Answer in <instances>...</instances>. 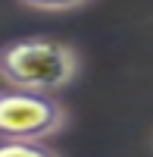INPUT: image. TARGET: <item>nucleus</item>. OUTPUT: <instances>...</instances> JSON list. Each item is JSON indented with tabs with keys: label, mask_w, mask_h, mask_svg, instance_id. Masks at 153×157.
Instances as JSON below:
<instances>
[{
	"label": "nucleus",
	"mask_w": 153,
	"mask_h": 157,
	"mask_svg": "<svg viewBox=\"0 0 153 157\" xmlns=\"http://www.w3.org/2000/svg\"><path fill=\"white\" fill-rule=\"evenodd\" d=\"M81 60L75 47L56 38H16L0 47V78L9 88L37 91V94H59L78 78Z\"/></svg>",
	"instance_id": "1"
},
{
	"label": "nucleus",
	"mask_w": 153,
	"mask_h": 157,
	"mask_svg": "<svg viewBox=\"0 0 153 157\" xmlns=\"http://www.w3.org/2000/svg\"><path fill=\"white\" fill-rule=\"evenodd\" d=\"M69 123V110L53 94L37 91H0V138L47 141L59 135Z\"/></svg>",
	"instance_id": "2"
},
{
	"label": "nucleus",
	"mask_w": 153,
	"mask_h": 157,
	"mask_svg": "<svg viewBox=\"0 0 153 157\" xmlns=\"http://www.w3.org/2000/svg\"><path fill=\"white\" fill-rule=\"evenodd\" d=\"M0 157H59L56 148L47 141H22V138H0Z\"/></svg>",
	"instance_id": "3"
},
{
	"label": "nucleus",
	"mask_w": 153,
	"mask_h": 157,
	"mask_svg": "<svg viewBox=\"0 0 153 157\" xmlns=\"http://www.w3.org/2000/svg\"><path fill=\"white\" fill-rule=\"evenodd\" d=\"M19 3L28 10H37V13H69V10L84 6L87 0H19Z\"/></svg>",
	"instance_id": "4"
}]
</instances>
